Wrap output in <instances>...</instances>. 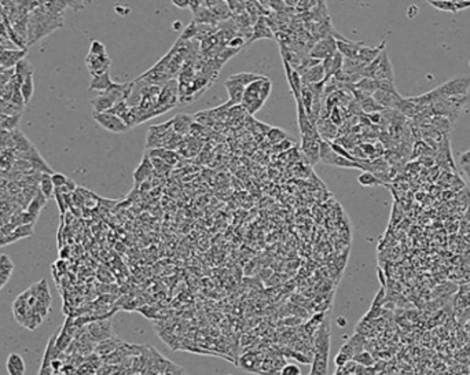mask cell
Segmentation results:
<instances>
[{
    "mask_svg": "<svg viewBox=\"0 0 470 375\" xmlns=\"http://www.w3.org/2000/svg\"><path fill=\"white\" fill-rule=\"evenodd\" d=\"M164 375H186V371L183 370V368H180L179 366L173 364L172 361H169L168 366H166L165 371H164Z\"/></svg>",
    "mask_w": 470,
    "mask_h": 375,
    "instance_id": "49",
    "label": "cell"
},
{
    "mask_svg": "<svg viewBox=\"0 0 470 375\" xmlns=\"http://www.w3.org/2000/svg\"><path fill=\"white\" fill-rule=\"evenodd\" d=\"M226 88H227L228 96H230V99L223 107H230V106H238L242 103L243 99V94H245V87L242 86H237V84H234V83H230L228 80H226Z\"/></svg>",
    "mask_w": 470,
    "mask_h": 375,
    "instance_id": "22",
    "label": "cell"
},
{
    "mask_svg": "<svg viewBox=\"0 0 470 375\" xmlns=\"http://www.w3.org/2000/svg\"><path fill=\"white\" fill-rule=\"evenodd\" d=\"M13 261L7 256H0V279L3 282L9 279L13 272Z\"/></svg>",
    "mask_w": 470,
    "mask_h": 375,
    "instance_id": "40",
    "label": "cell"
},
{
    "mask_svg": "<svg viewBox=\"0 0 470 375\" xmlns=\"http://www.w3.org/2000/svg\"><path fill=\"white\" fill-rule=\"evenodd\" d=\"M67 179H69V177H66V176L63 175V173H59V172H54V173H51L52 184H54V187H55V189L63 187V185L66 184Z\"/></svg>",
    "mask_w": 470,
    "mask_h": 375,
    "instance_id": "47",
    "label": "cell"
},
{
    "mask_svg": "<svg viewBox=\"0 0 470 375\" xmlns=\"http://www.w3.org/2000/svg\"><path fill=\"white\" fill-rule=\"evenodd\" d=\"M92 119L95 120V123L106 129L107 132L112 133H124L129 131V128L125 125L123 120L114 116V114L109 113V111H104V113H94L92 111Z\"/></svg>",
    "mask_w": 470,
    "mask_h": 375,
    "instance_id": "10",
    "label": "cell"
},
{
    "mask_svg": "<svg viewBox=\"0 0 470 375\" xmlns=\"http://www.w3.org/2000/svg\"><path fill=\"white\" fill-rule=\"evenodd\" d=\"M357 181H359V184L365 185V187H371V185H381L384 184L382 181L374 175V173H371V172H363L359 175L357 177Z\"/></svg>",
    "mask_w": 470,
    "mask_h": 375,
    "instance_id": "39",
    "label": "cell"
},
{
    "mask_svg": "<svg viewBox=\"0 0 470 375\" xmlns=\"http://www.w3.org/2000/svg\"><path fill=\"white\" fill-rule=\"evenodd\" d=\"M461 165L463 166V168L470 166V150L469 152L463 153V154L461 156Z\"/></svg>",
    "mask_w": 470,
    "mask_h": 375,
    "instance_id": "55",
    "label": "cell"
},
{
    "mask_svg": "<svg viewBox=\"0 0 470 375\" xmlns=\"http://www.w3.org/2000/svg\"><path fill=\"white\" fill-rule=\"evenodd\" d=\"M337 39L334 38V34L324 36L309 50V57L316 58L319 61H323L326 58L332 57L333 54L337 53Z\"/></svg>",
    "mask_w": 470,
    "mask_h": 375,
    "instance_id": "11",
    "label": "cell"
},
{
    "mask_svg": "<svg viewBox=\"0 0 470 375\" xmlns=\"http://www.w3.org/2000/svg\"><path fill=\"white\" fill-rule=\"evenodd\" d=\"M88 54H92V55H107L106 46L103 43H100L99 40H91L90 53Z\"/></svg>",
    "mask_w": 470,
    "mask_h": 375,
    "instance_id": "45",
    "label": "cell"
},
{
    "mask_svg": "<svg viewBox=\"0 0 470 375\" xmlns=\"http://www.w3.org/2000/svg\"><path fill=\"white\" fill-rule=\"evenodd\" d=\"M342 63H344V57L341 53L333 54L332 57L323 59L322 65L324 69V74H326V81L330 80L333 76H336L338 71H341Z\"/></svg>",
    "mask_w": 470,
    "mask_h": 375,
    "instance_id": "19",
    "label": "cell"
},
{
    "mask_svg": "<svg viewBox=\"0 0 470 375\" xmlns=\"http://www.w3.org/2000/svg\"><path fill=\"white\" fill-rule=\"evenodd\" d=\"M205 5L213 13L218 21H226L231 17V10L226 0H205Z\"/></svg>",
    "mask_w": 470,
    "mask_h": 375,
    "instance_id": "20",
    "label": "cell"
},
{
    "mask_svg": "<svg viewBox=\"0 0 470 375\" xmlns=\"http://www.w3.org/2000/svg\"><path fill=\"white\" fill-rule=\"evenodd\" d=\"M30 289L36 295V304L33 309L38 312L40 316L46 318L51 308V294L48 290V285L46 280H40L36 285L30 286Z\"/></svg>",
    "mask_w": 470,
    "mask_h": 375,
    "instance_id": "9",
    "label": "cell"
},
{
    "mask_svg": "<svg viewBox=\"0 0 470 375\" xmlns=\"http://www.w3.org/2000/svg\"><path fill=\"white\" fill-rule=\"evenodd\" d=\"M38 6L57 17H63V13L67 9L62 0H38Z\"/></svg>",
    "mask_w": 470,
    "mask_h": 375,
    "instance_id": "30",
    "label": "cell"
},
{
    "mask_svg": "<svg viewBox=\"0 0 470 375\" xmlns=\"http://www.w3.org/2000/svg\"><path fill=\"white\" fill-rule=\"evenodd\" d=\"M260 77L263 76H261V74H256V73H237V74H233V76L228 77L227 80L230 81V83L237 84V86H242L246 88L250 83L259 80Z\"/></svg>",
    "mask_w": 470,
    "mask_h": 375,
    "instance_id": "35",
    "label": "cell"
},
{
    "mask_svg": "<svg viewBox=\"0 0 470 375\" xmlns=\"http://www.w3.org/2000/svg\"><path fill=\"white\" fill-rule=\"evenodd\" d=\"M114 105H116L114 100L112 99L107 94H104V92H100V94H98V96H95L94 99H91V106H92L94 113H104V111H109Z\"/></svg>",
    "mask_w": 470,
    "mask_h": 375,
    "instance_id": "28",
    "label": "cell"
},
{
    "mask_svg": "<svg viewBox=\"0 0 470 375\" xmlns=\"http://www.w3.org/2000/svg\"><path fill=\"white\" fill-rule=\"evenodd\" d=\"M396 110H399L400 113L403 114L404 117H407V119H414V117L422 110V107L418 106L417 103L414 102L413 98H402V100L399 102V105H397Z\"/></svg>",
    "mask_w": 470,
    "mask_h": 375,
    "instance_id": "29",
    "label": "cell"
},
{
    "mask_svg": "<svg viewBox=\"0 0 470 375\" xmlns=\"http://www.w3.org/2000/svg\"><path fill=\"white\" fill-rule=\"evenodd\" d=\"M193 125V117L187 114H177L173 117V131L179 135H186L191 129Z\"/></svg>",
    "mask_w": 470,
    "mask_h": 375,
    "instance_id": "31",
    "label": "cell"
},
{
    "mask_svg": "<svg viewBox=\"0 0 470 375\" xmlns=\"http://www.w3.org/2000/svg\"><path fill=\"white\" fill-rule=\"evenodd\" d=\"M385 294H386V291H385V289L382 287V289H381L380 291H378V294L375 295L374 303H373V305H371V309H380L381 307L384 305Z\"/></svg>",
    "mask_w": 470,
    "mask_h": 375,
    "instance_id": "51",
    "label": "cell"
},
{
    "mask_svg": "<svg viewBox=\"0 0 470 375\" xmlns=\"http://www.w3.org/2000/svg\"><path fill=\"white\" fill-rule=\"evenodd\" d=\"M129 110V106L127 105V102H120V103H116V105L109 110V113L114 114V116H117L120 119L123 120V117L127 114V111Z\"/></svg>",
    "mask_w": 470,
    "mask_h": 375,
    "instance_id": "46",
    "label": "cell"
},
{
    "mask_svg": "<svg viewBox=\"0 0 470 375\" xmlns=\"http://www.w3.org/2000/svg\"><path fill=\"white\" fill-rule=\"evenodd\" d=\"M271 88H272V84H271L270 79L266 76L250 83L245 90L242 103H241L245 111L249 114H255L259 111L266 103L267 98L270 96Z\"/></svg>",
    "mask_w": 470,
    "mask_h": 375,
    "instance_id": "3",
    "label": "cell"
},
{
    "mask_svg": "<svg viewBox=\"0 0 470 375\" xmlns=\"http://www.w3.org/2000/svg\"><path fill=\"white\" fill-rule=\"evenodd\" d=\"M301 81H303V86L318 84V83L326 81V74H324V69H323L322 63H319L316 66L311 67L307 71H304L301 74Z\"/></svg>",
    "mask_w": 470,
    "mask_h": 375,
    "instance_id": "21",
    "label": "cell"
},
{
    "mask_svg": "<svg viewBox=\"0 0 470 375\" xmlns=\"http://www.w3.org/2000/svg\"><path fill=\"white\" fill-rule=\"evenodd\" d=\"M323 139L301 138V152L311 164L320 161V143Z\"/></svg>",
    "mask_w": 470,
    "mask_h": 375,
    "instance_id": "14",
    "label": "cell"
},
{
    "mask_svg": "<svg viewBox=\"0 0 470 375\" xmlns=\"http://www.w3.org/2000/svg\"><path fill=\"white\" fill-rule=\"evenodd\" d=\"M121 342L123 341H121L119 337L113 335V337L107 338V340H104V341H100L95 347V353L98 356L103 359V357L109 356L110 353H113L114 351H117L120 345H121Z\"/></svg>",
    "mask_w": 470,
    "mask_h": 375,
    "instance_id": "25",
    "label": "cell"
},
{
    "mask_svg": "<svg viewBox=\"0 0 470 375\" xmlns=\"http://www.w3.org/2000/svg\"><path fill=\"white\" fill-rule=\"evenodd\" d=\"M172 5L176 6L177 9H189L190 7V0H171Z\"/></svg>",
    "mask_w": 470,
    "mask_h": 375,
    "instance_id": "53",
    "label": "cell"
},
{
    "mask_svg": "<svg viewBox=\"0 0 470 375\" xmlns=\"http://www.w3.org/2000/svg\"><path fill=\"white\" fill-rule=\"evenodd\" d=\"M114 81L112 80V77H110L109 71H104L102 74H96V76H91L90 80V87H88V90L90 91H96V92H104V91H107L112 87Z\"/></svg>",
    "mask_w": 470,
    "mask_h": 375,
    "instance_id": "24",
    "label": "cell"
},
{
    "mask_svg": "<svg viewBox=\"0 0 470 375\" xmlns=\"http://www.w3.org/2000/svg\"><path fill=\"white\" fill-rule=\"evenodd\" d=\"M19 92H21V95H22V99H24L25 106L28 105L30 99H32V96H33L34 92V86H33V73H30L28 76L25 77L24 81L21 83V86H19Z\"/></svg>",
    "mask_w": 470,
    "mask_h": 375,
    "instance_id": "33",
    "label": "cell"
},
{
    "mask_svg": "<svg viewBox=\"0 0 470 375\" xmlns=\"http://www.w3.org/2000/svg\"><path fill=\"white\" fill-rule=\"evenodd\" d=\"M19 119H21V114L17 116H5L3 121L0 123V128L6 129V131H15L18 127Z\"/></svg>",
    "mask_w": 470,
    "mask_h": 375,
    "instance_id": "42",
    "label": "cell"
},
{
    "mask_svg": "<svg viewBox=\"0 0 470 375\" xmlns=\"http://www.w3.org/2000/svg\"><path fill=\"white\" fill-rule=\"evenodd\" d=\"M429 2H433V0H429Z\"/></svg>",
    "mask_w": 470,
    "mask_h": 375,
    "instance_id": "60",
    "label": "cell"
},
{
    "mask_svg": "<svg viewBox=\"0 0 470 375\" xmlns=\"http://www.w3.org/2000/svg\"><path fill=\"white\" fill-rule=\"evenodd\" d=\"M329 355H330V328L326 323L316 330L313 341L312 368L308 375H328Z\"/></svg>",
    "mask_w": 470,
    "mask_h": 375,
    "instance_id": "2",
    "label": "cell"
},
{
    "mask_svg": "<svg viewBox=\"0 0 470 375\" xmlns=\"http://www.w3.org/2000/svg\"><path fill=\"white\" fill-rule=\"evenodd\" d=\"M272 38H274V36H272L270 28H268L267 19L266 18L257 19L256 25H255V28H253V33H252V38H250V42H255V40H259V39H272Z\"/></svg>",
    "mask_w": 470,
    "mask_h": 375,
    "instance_id": "32",
    "label": "cell"
},
{
    "mask_svg": "<svg viewBox=\"0 0 470 375\" xmlns=\"http://www.w3.org/2000/svg\"><path fill=\"white\" fill-rule=\"evenodd\" d=\"M270 131L272 133H275V136H271V138H270L271 140H272V142H280V140H282V139H283L286 136V133L282 132V131H280L279 128H271Z\"/></svg>",
    "mask_w": 470,
    "mask_h": 375,
    "instance_id": "52",
    "label": "cell"
},
{
    "mask_svg": "<svg viewBox=\"0 0 470 375\" xmlns=\"http://www.w3.org/2000/svg\"><path fill=\"white\" fill-rule=\"evenodd\" d=\"M375 80H388V81H394V71L393 66L390 63V59L388 57L386 50H384L380 54V62H378V67L375 70L374 74Z\"/></svg>",
    "mask_w": 470,
    "mask_h": 375,
    "instance_id": "18",
    "label": "cell"
},
{
    "mask_svg": "<svg viewBox=\"0 0 470 375\" xmlns=\"http://www.w3.org/2000/svg\"><path fill=\"white\" fill-rule=\"evenodd\" d=\"M47 198H46V197H44L43 195V193H42V191L39 190V193L36 195H34V198L32 201H30V202H29L28 204V206H26V212H29V213H32V214H34V216H36V217H39V214H40V212H42V209H43L44 206H46V204H47Z\"/></svg>",
    "mask_w": 470,
    "mask_h": 375,
    "instance_id": "36",
    "label": "cell"
},
{
    "mask_svg": "<svg viewBox=\"0 0 470 375\" xmlns=\"http://www.w3.org/2000/svg\"><path fill=\"white\" fill-rule=\"evenodd\" d=\"M373 98H374L375 102H377L382 109L390 110L397 107V105H399V102L402 100L403 96L400 95L399 92H386V91L377 90L374 94H373Z\"/></svg>",
    "mask_w": 470,
    "mask_h": 375,
    "instance_id": "15",
    "label": "cell"
},
{
    "mask_svg": "<svg viewBox=\"0 0 470 375\" xmlns=\"http://www.w3.org/2000/svg\"><path fill=\"white\" fill-rule=\"evenodd\" d=\"M52 375H62V374H61V372H54Z\"/></svg>",
    "mask_w": 470,
    "mask_h": 375,
    "instance_id": "59",
    "label": "cell"
},
{
    "mask_svg": "<svg viewBox=\"0 0 470 375\" xmlns=\"http://www.w3.org/2000/svg\"><path fill=\"white\" fill-rule=\"evenodd\" d=\"M154 175V168H153L152 160L149 157L148 154H144V157L142 158V161L138 165V168L133 172V181L135 185H140L144 181L150 180Z\"/></svg>",
    "mask_w": 470,
    "mask_h": 375,
    "instance_id": "17",
    "label": "cell"
},
{
    "mask_svg": "<svg viewBox=\"0 0 470 375\" xmlns=\"http://www.w3.org/2000/svg\"><path fill=\"white\" fill-rule=\"evenodd\" d=\"M87 334L90 335L91 341L99 344L100 341H104L107 338L113 337V327H112V323L110 320H104V319H98L91 322L86 327Z\"/></svg>",
    "mask_w": 470,
    "mask_h": 375,
    "instance_id": "12",
    "label": "cell"
},
{
    "mask_svg": "<svg viewBox=\"0 0 470 375\" xmlns=\"http://www.w3.org/2000/svg\"><path fill=\"white\" fill-rule=\"evenodd\" d=\"M429 123L432 124L435 128L439 129L444 136H448V133H450L452 128L451 121L446 119V117H442V116H433V117L429 119Z\"/></svg>",
    "mask_w": 470,
    "mask_h": 375,
    "instance_id": "38",
    "label": "cell"
},
{
    "mask_svg": "<svg viewBox=\"0 0 470 375\" xmlns=\"http://www.w3.org/2000/svg\"><path fill=\"white\" fill-rule=\"evenodd\" d=\"M39 190L43 193V195L47 200H50V198L54 197L55 187L52 184L51 175H50V173H42V175H40V179H39Z\"/></svg>",
    "mask_w": 470,
    "mask_h": 375,
    "instance_id": "37",
    "label": "cell"
},
{
    "mask_svg": "<svg viewBox=\"0 0 470 375\" xmlns=\"http://www.w3.org/2000/svg\"><path fill=\"white\" fill-rule=\"evenodd\" d=\"M112 61L109 55H92L88 54L86 58V66L90 71L91 76L102 74L104 71H109Z\"/></svg>",
    "mask_w": 470,
    "mask_h": 375,
    "instance_id": "13",
    "label": "cell"
},
{
    "mask_svg": "<svg viewBox=\"0 0 470 375\" xmlns=\"http://www.w3.org/2000/svg\"><path fill=\"white\" fill-rule=\"evenodd\" d=\"M469 100V95L450 96V98L439 99L432 105L433 114H435V116L446 117V119H448L454 124L456 121V119L459 117L462 107H465L466 103H467Z\"/></svg>",
    "mask_w": 470,
    "mask_h": 375,
    "instance_id": "4",
    "label": "cell"
},
{
    "mask_svg": "<svg viewBox=\"0 0 470 375\" xmlns=\"http://www.w3.org/2000/svg\"><path fill=\"white\" fill-rule=\"evenodd\" d=\"M62 367H63V361H62L59 357H58V359H54V360L51 361V368L54 372H61Z\"/></svg>",
    "mask_w": 470,
    "mask_h": 375,
    "instance_id": "54",
    "label": "cell"
},
{
    "mask_svg": "<svg viewBox=\"0 0 470 375\" xmlns=\"http://www.w3.org/2000/svg\"><path fill=\"white\" fill-rule=\"evenodd\" d=\"M6 368H7L9 375H25V371H26L25 360L18 353H10L6 361Z\"/></svg>",
    "mask_w": 470,
    "mask_h": 375,
    "instance_id": "26",
    "label": "cell"
},
{
    "mask_svg": "<svg viewBox=\"0 0 470 375\" xmlns=\"http://www.w3.org/2000/svg\"><path fill=\"white\" fill-rule=\"evenodd\" d=\"M320 161L323 164L338 166V168H356V169H360V166H359L357 162L351 161V160L342 157L338 153L334 152L332 146H330V142H328V140H322V143H320Z\"/></svg>",
    "mask_w": 470,
    "mask_h": 375,
    "instance_id": "7",
    "label": "cell"
},
{
    "mask_svg": "<svg viewBox=\"0 0 470 375\" xmlns=\"http://www.w3.org/2000/svg\"><path fill=\"white\" fill-rule=\"evenodd\" d=\"M280 375H301V370L296 364H285L280 368Z\"/></svg>",
    "mask_w": 470,
    "mask_h": 375,
    "instance_id": "50",
    "label": "cell"
},
{
    "mask_svg": "<svg viewBox=\"0 0 470 375\" xmlns=\"http://www.w3.org/2000/svg\"><path fill=\"white\" fill-rule=\"evenodd\" d=\"M26 57V50H6L0 47V67L14 69L21 59Z\"/></svg>",
    "mask_w": 470,
    "mask_h": 375,
    "instance_id": "16",
    "label": "cell"
},
{
    "mask_svg": "<svg viewBox=\"0 0 470 375\" xmlns=\"http://www.w3.org/2000/svg\"><path fill=\"white\" fill-rule=\"evenodd\" d=\"M352 360H355L356 363H359V364H361V366H365V367L371 366V364L374 363V360H373V357H371L370 353H369V352H365V351L356 353Z\"/></svg>",
    "mask_w": 470,
    "mask_h": 375,
    "instance_id": "44",
    "label": "cell"
},
{
    "mask_svg": "<svg viewBox=\"0 0 470 375\" xmlns=\"http://www.w3.org/2000/svg\"><path fill=\"white\" fill-rule=\"evenodd\" d=\"M150 160H152L153 168H154V173H156V175H165V173H168V172L171 171L172 166L168 165L166 162H164L162 160H160V158L150 157Z\"/></svg>",
    "mask_w": 470,
    "mask_h": 375,
    "instance_id": "43",
    "label": "cell"
},
{
    "mask_svg": "<svg viewBox=\"0 0 470 375\" xmlns=\"http://www.w3.org/2000/svg\"><path fill=\"white\" fill-rule=\"evenodd\" d=\"M173 129V119L171 121H166L160 125H152L149 128L148 132V142H146V147L150 148H157V147H164L165 140L168 138V135L171 133Z\"/></svg>",
    "mask_w": 470,
    "mask_h": 375,
    "instance_id": "8",
    "label": "cell"
},
{
    "mask_svg": "<svg viewBox=\"0 0 470 375\" xmlns=\"http://www.w3.org/2000/svg\"><path fill=\"white\" fill-rule=\"evenodd\" d=\"M177 103H179V84L177 81L172 79L161 87V92L158 96V103L156 107V116H161Z\"/></svg>",
    "mask_w": 470,
    "mask_h": 375,
    "instance_id": "6",
    "label": "cell"
},
{
    "mask_svg": "<svg viewBox=\"0 0 470 375\" xmlns=\"http://www.w3.org/2000/svg\"><path fill=\"white\" fill-rule=\"evenodd\" d=\"M378 274H380V278H381V279H380L381 280V285L385 286V276L382 275V271L378 270Z\"/></svg>",
    "mask_w": 470,
    "mask_h": 375,
    "instance_id": "58",
    "label": "cell"
},
{
    "mask_svg": "<svg viewBox=\"0 0 470 375\" xmlns=\"http://www.w3.org/2000/svg\"><path fill=\"white\" fill-rule=\"evenodd\" d=\"M456 5V10L458 11H461V10H466L470 7V0H461V2H458L455 3Z\"/></svg>",
    "mask_w": 470,
    "mask_h": 375,
    "instance_id": "56",
    "label": "cell"
},
{
    "mask_svg": "<svg viewBox=\"0 0 470 375\" xmlns=\"http://www.w3.org/2000/svg\"><path fill=\"white\" fill-rule=\"evenodd\" d=\"M470 88V74H462L456 76L451 80L443 83L440 86L432 90V94L435 96V102L450 96H462L467 95V91Z\"/></svg>",
    "mask_w": 470,
    "mask_h": 375,
    "instance_id": "5",
    "label": "cell"
},
{
    "mask_svg": "<svg viewBox=\"0 0 470 375\" xmlns=\"http://www.w3.org/2000/svg\"><path fill=\"white\" fill-rule=\"evenodd\" d=\"M430 5L437 10H442V11H450V13H458V10H456V5L455 2H452V0H433V2H429Z\"/></svg>",
    "mask_w": 470,
    "mask_h": 375,
    "instance_id": "41",
    "label": "cell"
},
{
    "mask_svg": "<svg viewBox=\"0 0 470 375\" xmlns=\"http://www.w3.org/2000/svg\"><path fill=\"white\" fill-rule=\"evenodd\" d=\"M417 14H418V7H417V6H410L409 10H407V17H409L410 19H413Z\"/></svg>",
    "mask_w": 470,
    "mask_h": 375,
    "instance_id": "57",
    "label": "cell"
},
{
    "mask_svg": "<svg viewBox=\"0 0 470 375\" xmlns=\"http://www.w3.org/2000/svg\"><path fill=\"white\" fill-rule=\"evenodd\" d=\"M349 87H352V88H355V90L357 91H360L363 94H367V95H373L375 91L378 90V81L375 80V79L363 77L361 80L357 81L356 84Z\"/></svg>",
    "mask_w": 470,
    "mask_h": 375,
    "instance_id": "34",
    "label": "cell"
},
{
    "mask_svg": "<svg viewBox=\"0 0 470 375\" xmlns=\"http://www.w3.org/2000/svg\"><path fill=\"white\" fill-rule=\"evenodd\" d=\"M67 9H71L73 11H80L86 7V0H62Z\"/></svg>",
    "mask_w": 470,
    "mask_h": 375,
    "instance_id": "48",
    "label": "cell"
},
{
    "mask_svg": "<svg viewBox=\"0 0 470 375\" xmlns=\"http://www.w3.org/2000/svg\"><path fill=\"white\" fill-rule=\"evenodd\" d=\"M62 25H63V17H57L38 6L28 15V40H26L28 47L40 42L42 39L52 33L55 29L62 28Z\"/></svg>",
    "mask_w": 470,
    "mask_h": 375,
    "instance_id": "1",
    "label": "cell"
},
{
    "mask_svg": "<svg viewBox=\"0 0 470 375\" xmlns=\"http://www.w3.org/2000/svg\"><path fill=\"white\" fill-rule=\"evenodd\" d=\"M385 46H386V42H385V40L384 42H381L380 46H377V47H369V46L363 44L360 47V50H359L356 59H359V61L367 65V63L374 61L375 58L378 57V55L384 51Z\"/></svg>",
    "mask_w": 470,
    "mask_h": 375,
    "instance_id": "23",
    "label": "cell"
},
{
    "mask_svg": "<svg viewBox=\"0 0 470 375\" xmlns=\"http://www.w3.org/2000/svg\"><path fill=\"white\" fill-rule=\"evenodd\" d=\"M149 157H157L162 160L164 162H166L168 165H176L177 162H179V156L176 154L173 150H169V148L165 147H157V148H150L149 153H146Z\"/></svg>",
    "mask_w": 470,
    "mask_h": 375,
    "instance_id": "27",
    "label": "cell"
}]
</instances>
